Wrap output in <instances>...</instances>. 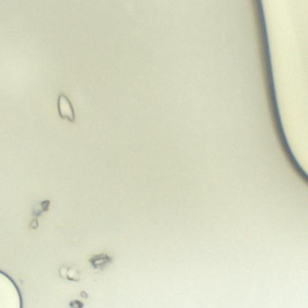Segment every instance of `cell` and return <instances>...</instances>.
I'll return each instance as SVG.
<instances>
[{
  "instance_id": "obj_5",
  "label": "cell",
  "mask_w": 308,
  "mask_h": 308,
  "mask_svg": "<svg viewBox=\"0 0 308 308\" xmlns=\"http://www.w3.org/2000/svg\"><path fill=\"white\" fill-rule=\"evenodd\" d=\"M81 296L83 297V298L87 299L88 298L89 295L87 294L86 292L83 291L81 292Z\"/></svg>"
},
{
  "instance_id": "obj_3",
  "label": "cell",
  "mask_w": 308,
  "mask_h": 308,
  "mask_svg": "<svg viewBox=\"0 0 308 308\" xmlns=\"http://www.w3.org/2000/svg\"><path fill=\"white\" fill-rule=\"evenodd\" d=\"M89 261L94 269L96 270H103L112 263L113 258L108 254L100 253L92 256Z\"/></svg>"
},
{
  "instance_id": "obj_2",
  "label": "cell",
  "mask_w": 308,
  "mask_h": 308,
  "mask_svg": "<svg viewBox=\"0 0 308 308\" xmlns=\"http://www.w3.org/2000/svg\"><path fill=\"white\" fill-rule=\"evenodd\" d=\"M58 104L59 114L61 116L74 121L76 119V114L69 97L65 94H60L58 97Z\"/></svg>"
},
{
  "instance_id": "obj_4",
  "label": "cell",
  "mask_w": 308,
  "mask_h": 308,
  "mask_svg": "<svg viewBox=\"0 0 308 308\" xmlns=\"http://www.w3.org/2000/svg\"><path fill=\"white\" fill-rule=\"evenodd\" d=\"M85 305L79 300H74L70 304L71 308H84Z\"/></svg>"
},
{
  "instance_id": "obj_1",
  "label": "cell",
  "mask_w": 308,
  "mask_h": 308,
  "mask_svg": "<svg viewBox=\"0 0 308 308\" xmlns=\"http://www.w3.org/2000/svg\"><path fill=\"white\" fill-rule=\"evenodd\" d=\"M0 308H22L20 292L14 281L0 271Z\"/></svg>"
}]
</instances>
